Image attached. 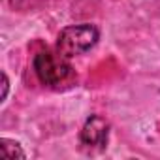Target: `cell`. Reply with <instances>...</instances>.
Instances as JSON below:
<instances>
[{
  "label": "cell",
  "mask_w": 160,
  "mask_h": 160,
  "mask_svg": "<svg viewBox=\"0 0 160 160\" xmlns=\"http://www.w3.org/2000/svg\"><path fill=\"white\" fill-rule=\"evenodd\" d=\"M98 42V30L92 25H73L66 27L57 40V49L62 57L72 58L87 53Z\"/></svg>",
  "instance_id": "1"
},
{
  "label": "cell",
  "mask_w": 160,
  "mask_h": 160,
  "mask_svg": "<svg viewBox=\"0 0 160 160\" xmlns=\"http://www.w3.org/2000/svg\"><path fill=\"white\" fill-rule=\"evenodd\" d=\"M6 96H8V77L6 73H2V102L6 100Z\"/></svg>",
  "instance_id": "5"
},
{
  "label": "cell",
  "mask_w": 160,
  "mask_h": 160,
  "mask_svg": "<svg viewBox=\"0 0 160 160\" xmlns=\"http://www.w3.org/2000/svg\"><path fill=\"white\" fill-rule=\"evenodd\" d=\"M66 57H62L58 53L53 55L49 51H42L36 55L34 58V70L38 79L47 85V87H62L72 79V66L64 60Z\"/></svg>",
  "instance_id": "2"
},
{
  "label": "cell",
  "mask_w": 160,
  "mask_h": 160,
  "mask_svg": "<svg viewBox=\"0 0 160 160\" xmlns=\"http://www.w3.org/2000/svg\"><path fill=\"white\" fill-rule=\"evenodd\" d=\"M0 154L8 160H15V158H25V152L21 149L19 143L12 141V139H2L0 141Z\"/></svg>",
  "instance_id": "4"
},
{
  "label": "cell",
  "mask_w": 160,
  "mask_h": 160,
  "mask_svg": "<svg viewBox=\"0 0 160 160\" xmlns=\"http://www.w3.org/2000/svg\"><path fill=\"white\" fill-rule=\"evenodd\" d=\"M108 136H109L108 121L94 115L85 122L81 130V143L87 147H104L108 143Z\"/></svg>",
  "instance_id": "3"
}]
</instances>
